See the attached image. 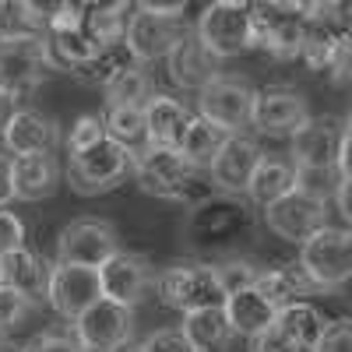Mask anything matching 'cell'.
Here are the masks:
<instances>
[{
    "label": "cell",
    "mask_w": 352,
    "mask_h": 352,
    "mask_svg": "<svg viewBox=\"0 0 352 352\" xmlns=\"http://www.w3.org/2000/svg\"><path fill=\"white\" fill-rule=\"evenodd\" d=\"M261 148H257V141L254 138H243V134H232L219 155L212 159L208 166V176H212V187L226 197H243L247 194V184H250V176L261 162Z\"/></svg>",
    "instance_id": "cell-18"
},
{
    "label": "cell",
    "mask_w": 352,
    "mask_h": 352,
    "mask_svg": "<svg viewBox=\"0 0 352 352\" xmlns=\"http://www.w3.org/2000/svg\"><path fill=\"white\" fill-rule=\"evenodd\" d=\"M4 285L14 289L18 296H25L28 303H43L46 285H50V264L36 250L21 247L4 257Z\"/></svg>",
    "instance_id": "cell-24"
},
{
    "label": "cell",
    "mask_w": 352,
    "mask_h": 352,
    "mask_svg": "<svg viewBox=\"0 0 352 352\" xmlns=\"http://www.w3.org/2000/svg\"><path fill=\"white\" fill-rule=\"evenodd\" d=\"M116 250H120V236L106 219H78L56 236V264H74V268L99 272Z\"/></svg>",
    "instance_id": "cell-9"
},
{
    "label": "cell",
    "mask_w": 352,
    "mask_h": 352,
    "mask_svg": "<svg viewBox=\"0 0 352 352\" xmlns=\"http://www.w3.org/2000/svg\"><path fill=\"white\" fill-rule=\"evenodd\" d=\"M18 39H43L39 25L21 0H0V43H18Z\"/></svg>",
    "instance_id": "cell-34"
},
{
    "label": "cell",
    "mask_w": 352,
    "mask_h": 352,
    "mask_svg": "<svg viewBox=\"0 0 352 352\" xmlns=\"http://www.w3.org/2000/svg\"><path fill=\"white\" fill-rule=\"evenodd\" d=\"M141 352H194V349L180 335V328H159L141 342Z\"/></svg>",
    "instance_id": "cell-41"
},
{
    "label": "cell",
    "mask_w": 352,
    "mask_h": 352,
    "mask_svg": "<svg viewBox=\"0 0 352 352\" xmlns=\"http://www.w3.org/2000/svg\"><path fill=\"white\" fill-rule=\"evenodd\" d=\"M300 268L317 285V292H338L352 275V236L345 226L317 229L307 243H300Z\"/></svg>",
    "instance_id": "cell-5"
},
{
    "label": "cell",
    "mask_w": 352,
    "mask_h": 352,
    "mask_svg": "<svg viewBox=\"0 0 352 352\" xmlns=\"http://www.w3.org/2000/svg\"><path fill=\"white\" fill-rule=\"evenodd\" d=\"M250 352H300L296 345H292V338L275 324V320H272V324L268 328H264L261 335H254V342H250Z\"/></svg>",
    "instance_id": "cell-42"
},
{
    "label": "cell",
    "mask_w": 352,
    "mask_h": 352,
    "mask_svg": "<svg viewBox=\"0 0 352 352\" xmlns=\"http://www.w3.org/2000/svg\"><path fill=\"white\" fill-rule=\"evenodd\" d=\"M212 268L219 275V285H222L226 296L229 292H240V289H254V282H257V268L247 257H229V261L212 264Z\"/></svg>",
    "instance_id": "cell-35"
},
{
    "label": "cell",
    "mask_w": 352,
    "mask_h": 352,
    "mask_svg": "<svg viewBox=\"0 0 352 352\" xmlns=\"http://www.w3.org/2000/svg\"><path fill=\"white\" fill-rule=\"evenodd\" d=\"M28 310H32V303H28L25 296H18V292L8 289V285H0V338H4L8 331H14V328H21Z\"/></svg>",
    "instance_id": "cell-38"
},
{
    "label": "cell",
    "mask_w": 352,
    "mask_h": 352,
    "mask_svg": "<svg viewBox=\"0 0 352 352\" xmlns=\"http://www.w3.org/2000/svg\"><path fill=\"white\" fill-rule=\"evenodd\" d=\"M194 36L215 60H229V56H240V53L254 50L257 39H254L250 4H240V0H215V4H208L201 11V18L194 25Z\"/></svg>",
    "instance_id": "cell-4"
},
{
    "label": "cell",
    "mask_w": 352,
    "mask_h": 352,
    "mask_svg": "<svg viewBox=\"0 0 352 352\" xmlns=\"http://www.w3.org/2000/svg\"><path fill=\"white\" fill-rule=\"evenodd\" d=\"M254 99H257V88L250 81L219 74L197 92V109H201V120H208L212 127L226 134H240L243 127H250Z\"/></svg>",
    "instance_id": "cell-8"
},
{
    "label": "cell",
    "mask_w": 352,
    "mask_h": 352,
    "mask_svg": "<svg viewBox=\"0 0 352 352\" xmlns=\"http://www.w3.org/2000/svg\"><path fill=\"white\" fill-rule=\"evenodd\" d=\"M155 292L162 296L166 307L194 314V310H212L226 303V292L219 285V275L212 264L187 261V264H169L155 275Z\"/></svg>",
    "instance_id": "cell-6"
},
{
    "label": "cell",
    "mask_w": 352,
    "mask_h": 352,
    "mask_svg": "<svg viewBox=\"0 0 352 352\" xmlns=\"http://www.w3.org/2000/svg\"><path fill=\"white\" fill-rule=\"evenodd\" d=\"M0 285H4V257H0Z\"/></svg>",
    "instance_id": "cell-48"
},
{
    "label": "cell",
    "mask_w": 352,
    "mask_h": 352,
    "mask_svg": "<svg viewBox=\"0 0 352 352\" xmlns=\"http://www.w3.org/2000/svg\"><path fill=\"white\" fill-rule=\"evenodd\" d=\"M349 64H352V39L345 36V39H342L335 50H331V56H328V67H324L338 88H345V85H349Z\"/></svg>",
    "instance_id": "cell-43"
},
{
    "label": "cell",
    "mask_w": 352,
    "mask_h": 352,
    "mask_svg": "<svg viewBox=\"0 0 352 352\" xmlns=\"http://www.w3.org/2000/svg\"><path fill=\"white\" fill-rule=\"evenodd\" d=\"M102 138H106L102 116H99V113H85V116H78V120L71 124L67 148H71V155H78V152H85V148H92V144L102 141Z\"/></svg>",
    "instance_id": "cell-37"
},
{
    "label": "cell",
    "mask_w": 352,
    "mask_h": 352,
    "mask_svg": "<svg viewBox=\"0 0 352 352\" xmlns=\"http://www.w3.org/2000/svg\"><path fill=\"white\" fill-rule=\"evenodd\" d=\"M254 292H261V300H264V303H268V307L278 314L282 307L303 303V296H314L317 285L303 275V268H300L296 261H289V264H278V268L257 272Z\"/></svg>",
    "instance_id": "cell-22"
},
{
    "label": "cell",
    "mask_w": 352,
    "mask_h": 352,
    "mask_svg": "<svg viewBox=\"0 0 352 352\" xmlns=\"http://www.w3.org/2000/svg\"><path fill=\"white\" fill-rule=\"evenodd\" d=\"M261 219L278 240L285 243H307L317 229L328 226V204L303 190H289L275 204L261 208Z\"/></svg>",
    "instance_id": "cell-11"
},
{
    "label": "cell",
    "mask_w": 352,
    "mask_h": 352,
    "mask_svg": "<svg viewBox=\"0 0 352 352\" xmlns=\"http://www.w3.org/2000/svg\"><path fill=\"white\" fill-rule=\"evenodd\" d=\"M187 21L184 18H162L152 14L148 8H131V21H127V32H124V46L134 56V64H152L162 60V56L173 50V43L184 36Z\"/></svg>",
    "instance_id": "cell-14"
},
{
    "label": "cell",
    "mask_w": 352,
    "mask_h": 352,
    "mask_svg": "<svg viewBox=\"0 0 352 352\" xmlns=\"http://www.w3.org/2000/svg\"><path fill=\"white\" fill-rule=\"evenodd\" d=\"M310 120V106L307 96L292 85H272L257 92L254 99V116H250V127H257L261 134H296L303 124Z\"/></svg>",
    "instance_id": "cell-16"
},
{
    "label": "cell",
    "mask_w": 352,
    "mask_h": 352,
    "mask_svg": "<svg viewBox=\"0 0 352 352\" xmlns=\"http://www.w3.org/2000/svg\"><path fill=\"white\" fill-rule=\"evenodd\" d=\"M18 352H85V349L74 342L71 328H46L28 338Z\"/></svg>",
    "instance_id": "cell-36"
},
{
    "label": "cell",
    "mask_w": 352,
    "mask_h": 352,
    "mask_svg": "<svg viewBox=\"0 0 352 352\" xmlns=\"http://www.w3.org/2000/svg\"><path fill=\"white\" fill-rule=\"evenodd\" d=\"M11 176H14V197L21 201H43L60 187V162L56 155H25L11 159Z\"/></svg>",
    "instance_id": "cell-23"
},
{
    "label": "cell",
    "mask_w": 352,
    "mask_h": 352,
    "mask_svg": "<svg viewBox=\"0 0 352 352\" xmlns=\"http://www.w3.org/2000/svg\"><path fill=\"white\" fill-rule=\"evenodd\" d=\"M131 162H134V152H127L124 144H116L113 138H102V141L92 144V148L71 155L67 184L81 197L106 194L113 187H120L131 176Z\"/></svg>",
    "instance_id": "cell-7"
},
{
    "label": "cell",
    "mask_w": 352,
    "mask_h": 352,
    "mask_svg": "<svg viewBox=\"0 0 352 352\" xmlns=\"http://www.w3.org/2000/svg\"><path fill=\"white\" fill-rule=\"evenodd\" d=\"M166 67L176 88H190L201 92L212 78H219V60L197 43L194 28H184V36L173 43V50L166 53Z\"/></svg>",
    "instance_id": "cell-19"
},
{
    "label": "cell",
    "mask_w": 352,
    "mask_h": 352,
    "mask_svg": "<svg viewBox=\"0 0 352 352\" xmlns=\"http://www.w3.org/2000/svg\"><path fill=\"white\" fill-rule=\"evenodd\" d=\"M106 109L109 106H144L152 99V78L144 67H127L120 71L106 88Z\"/></svg>",
    "instance_id": "cell-33"
},
{
    "label": "cell",
    "mask_w": 352,
    "mask_h": 352,
    "mask_svg": "<svg viewBox=\"0 0 352 352\" xmlns=\"http://www.w3.org/2000/svg\"><path fill=\"white\" fill-rule=\"evenodd\" d=\"M46 300L67 324H74L88 307H96L102 300L99 272L96 268H74V264H50Z\"/></svg>",
    "instance_id": "cell-15"
},
{
    "label": "cell",
    "mask_w": 352,
    "mask_h": 352,
    "mask_svg": "<svg viewBox=\"0 0 352 352\" xmlns=\"http://www.w3.org/2000/svg\"><path fill=\"white\" fill-rule=\"evenodd\" d=\"M21 247H25V222L11 208H0V257H8Z\"/></svg>",
    "instance_id": "cell-40"
},
{
    "label": "cell",
    "mask_w": 352,
    "mask_h": 352,
    "mask_svg": "<svg viewBox=\"0 0 352 352\" xmlns=\"http://www.w3.org/2000/svg\"><path fill=\"white\" fill-rule=\"evenodd\" d=\"M127 67H138L134 64V56L127 53V46L124 43H113V46H102L92 60H88L81 71H74L71 78H78V81H85V85H99V88H106L120 71H127Z\"/></svg>",
    "instance_id": "cell-32"
},
{
    "label": "cell",
    "mask_w": 352,
    "mask_h": 352,
    "mask_svg": "<svg viewBox=\"0 0 352 352\" xmlns=\"http://www.w3.org/2000/svg\"><path fill=\"white\" fill-rule=\"evenodd\" d=\"M232 134H226V131H219V127H212L208 120H194L190 116V124H187V131H184V138H180V152L184 155V162L190 166V169H208L212 166V159L219 155V148L229 141Z\"/></svg>",
    "instance_id": "cell-27"
},
{
    "label": "cell",
    "mask_w": 352,
    "mask_h": 352,
    "mask_svg": "<svg viewBox=\"0 0 352 352\" xmlns=\"http://www.w3.org/2000/svg\"><path fill=\"white\" fill-rule=\"evenodd\" d=\"M113 352H141V345L138 342H124V345H116Z\"/></svg>",
    "instance_id": "cell-46"
},
{
    "label": "cell",
    "mask_w": 352,
    "mask_h": 352,
    "mask_svg": "<svg viewBox=\"0 0 352 352\" xmlns=\"http://www.w3.org/2000/svg\"><path fill=\"white\" fill-rule=\"evenodd\" d=\"M254 39L278 60H296L303 43V4H250Z\"/></svg>",
    "instance_id": "cell-12"
},
{
    "label": "cell",
    "mask_w": 352,
    "mask_h": 352,
    "mask_svg": "<svg viewBox=\"0 0 352 352\" xmlns=\"http://www.w3.org/2000/svg\"><path fill=\"white\" fill-rule=\"evenodd\" d=\"M18 113V99L8 96V92H0V138H4L8 124H11V116Z\"/></svg>",
    "instance_id": "cell-45"
},
{
    "label": "cell",
    "mask_w": 352,
    "mask_h": 352,
    "mask_svg": "<svg viewBox=\"0 0 352 352\" xmlns=\"http://www.w3.org/2000/svg\"><path fill=\"white\" fill-rule=\"evenodd\" d=\"M0 352H18V349H14L11 342H0Z\"/></svg>",
    "instance_id": "cell-47"
},
{
    "label": "cell",
    "mask_w": 352,
    "mask_h": 352,
    "mask_svg": "<svg viewBox=\"0 0 352 352\" xmlns=\"http://www.w3.org/2000/svg\"><path fill=\"white\" fill-rule=\"evenodd\" d=\"M14 201V176H11V155L0 152V208Z\"/></svg>",
    "instance_id": "cell-44"
},
{
    "label": "cell",
    "mask_w": 352,
    "mask_h": 352,
    "mask_svg": "<svg viewBox=\"0 0 352 352\" xmlns=\"http://www.w3.org/2000/svg\"><path fill=\"white\" fill-rule=\"evenodd\" d=\"M8 144L11 159H25V155H50L60 141V127L53 116L39 113V109H18L11 116V124L0 138Z\"/></svg>",
    "instance_id": "cell-20"
},
{
    "label": "cell",
    "mask_w": 352,
    "mask_h": 352,
    "mask_svg": "<svg viewBox=\"0 0 352 352\" xmlns=\"http://www.w3.org/2000/svg\"><path fill=\"white\" fill-rule=\"evenodd\" d=\"M99 289H102V300L134 310L155 289V268L148 264V257L134 250H116L99 268Z\"/></svg>",
    "instance_id": "cell-10"
},
{
    "label": "cell",
    "mask_w": 352,
    "mask_h": 352,
    "mask_svg": "<svg viewBox=\"0 0 352 352\" xmlns=\"http://www.w3.org/2000/svg\"><path fill=\"white\" fill-rule=\"evenodd\" d=\"M222 314L229 320V331L232 335H261L264 328L275 320V310L261 300V292L254 289H240V292H229L226 303H222Z\"/></svg>",
    "instance_id": "cell-26"
},
{
    "label": "cell",
    "mask_w": 352,
    "mask_h": 352,
    "mask_svg": "<svg viewBox=\"0 0 352 352\" xmlns=\"http://www.w3.org/2000/svg\"><path fill=\"white\" fill-rule=\"evenodd\" d=\"M187 124H190V113L180 99L152 92V99L144 102V148H173L176 152Z\"/></svg>",
    "instance_id": "cell-21"
},
{
    "label": "cell",
    "mask_w": 352,
    "mask_h": 352,
    "mask_svg": "<svg viewBox=\"0 0 352 352\" xmlns=\"http://www.w3.org/2000/svg\"><path fill=\"white\" fill-rule=\"evenodd\" d=\"M349 124L342 116H310L292 134V169H335L349 180Z\"/></svg>",
    "instance_id": "cell-3"
},
{
    "label": "cell",
    "mask_w": 352,
    "mask_h": 352,
    "mask_svg": "<svg viewBox=\"0 0 352 352\" xmlns=\"http://www.w3.org/2000/svg\"><path fill=\"white\" fill-rule=\"evenodd\" d=\"M74 342L85 352H113L116 345L131 342L134 335V310L116 307L109 300H99L96 307H88L74 324H71Z\"/></svg>",
    "instance_id": "cell-13"
},
{
    "label": "cell",
    "mask_w": 352,
    "mask_h": 352,
    "mask_svg": "<svg viewBox=\"0 0 352 352\" xmlns=\"http://www.w3.org/2000/svg\"><path fill=\"white\" fill-rule=\"evenodd\" d=\"M310 352H352V324H349L345 317L328 320L324 335L317 338V345Z\"/></svg>",
    "instance_id": "cell-39"
},
{
    "label": "cell",
    "mask_w": 352,
    "mask_h": 352,
    "mask_svg": "<svg viewBox=\"0 0 352 352\" xmlns=\"http://www.w3.org/2000/svg\"><path fill=\"white\" fill-rule=\"evenodd\" d=\"M254 240V219L243 197L208 194L204 201L190 204V212L180 226V243L204 257L201 264H219L240 257V247Z\"/></svg>",
    "instance_id": "cell-1"
},
{
    "label": "cell",
    "mask_w": 352,
    "mask_h": 352,
    "mask_svg": "<svg viewBox=\"0 0 352 352\" xmlns=\"http://www.w3.org/2000/svg\"><path fill=\"white\" fill-rule=\"evenodd\" d=\"M275 324L292 338V345H296L300 352H310L314 345H317V338L324 335V328H328V317L320 314V310H314L307 300L303 303H292V307H282L278 314H275Z\"/></svg>",
    "instance_id": "cell-28"
},
{
    "label": "cell",
    "mask_w": 352,
    "mask_h": 352,
    "mask_svg": "<svg viewBox=\"0 0 352 352\" xmlns=\"http://www.w3.org/2000/svg\"><path fill=\"white\" fill-rule=\"evenodd\" d=\"M289 190H296V169H292L289 162L282 159H272V155H261L250 184H247V197L250 204H257V208H268V204H275L278 197H285Z\"/></svg>",
    "instance_id": "cell-25"
},
{
    "label": "cell",
    "mask_w": 352,
    "mask_h": 352,
    "mask_svg": "<svg viewBox=\"0 0 352 352\" xmlns=\"http://www.w3.org/2000/svg\"><path fill=\"white\" fill-rule=\"evenodd\" d=\"M180 335L190 342V349H194V352H212V349H219V345H226V342L232 338V331H229V320H226L222 307L184 314Z\"/></svg>",
    "instance_id": "cell-29"
},
{
    "label": "cell",
    "mask_w": 352,
    "mask_h": 352,
    "mask_svg": "<svg viewBox=\"0 0 352 352\" xmlns=\"http://www.w3.org/2000/svg\"><path fill=\"white\" fill-rule=\"evenodd\" d=\"M131 176L138 180V187L144 194L180 201V204H187V208L212 194V187H204L197 180V169H190L184 162V155L173 152V148H141V152H134Z\"/></svg>",
    "instance_id": "cell-2"
},
{
    "label": "cell",
    "mask_w": 352,
    "mask_h": 352,
    "mask_svg": "<svg viewBox=\"0 0 352 352\" xmlns=\"http://www.w3.org/2000/svg\"><path fill=\"white\" fill-rule=\"evenodd\" d=\"M46 78V56L43 39H18V43H0V92L14 99L36 92Z\"/></svg>",
    "instance_id": "cell-17"
},
{
    "label": "cell",
    "mask_w": 352,
    "mask_h": 352,
    "mask_svg": "<svg viewBox=\"0 0 352 352\" xmlns=\"http://www.w3.org/2000/svg\"><path fill=\"white\" fill-rule=\"evenodd\" d=\"M131 21V4H85V32L99 46L124 43Z\"/></svg>",
    "instance_id": "cell-30"
},
{
    "label": "cell",
    "mask_w": 352,
    "mask_h": 352,
    "mask_svg": "<svg viewBox=\"0 0 352 352\" xmlns=\"http://www.w3.org/2000/svg\"><path fill=\"white\" fill-rule=\"evenodd\" d=\"M102 131L127 152L144 148V106H109L102 116Z\"/></svg>",
    "instance_id": "cell-31"
}]
</instances>
